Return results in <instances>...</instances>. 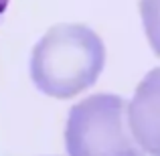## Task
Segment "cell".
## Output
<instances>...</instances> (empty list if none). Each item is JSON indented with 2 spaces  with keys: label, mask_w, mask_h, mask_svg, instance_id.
Wrapping results in <instances>:
<instances>
[{
  "label": "cell",
  "mask_w": 160,
  "mask_h": 156,
  "mask_svg": "<svg viewBox=\"0 0 160 156\" xmlns=\"http://www.w3.org/2000/svg\"><path fill=\"white\" fill-rule=\"evenodd\" d=\"M106 49L98 33L83 24H57L31 55V77L43 93L69 99L98 81Z\"/></svg>",
  "instance_id": "cell-1"
},
{
  "label": "cell",
  "mask_w": 160,
  "mask_h": 156,
  "mask_svg": "<svg viewBox=\"0 0 160 156\" xmlns=\"http://www.w3.org/2000/svg\"><path fill=\"white\" fill-rule=\"evenodd\" d=\"M140 14L150 47L160 57V0H140Z\"/></svg>",
  "instance_id": "cell-4"
},
{
  "label": "cell",
  "mask_w": 160,
  "mask_h": 156,
  "mask_svg": "<svg viewBox=\"0 0 160 156\" xmlns=\"http://www.w3.org/2000/svg\"><path fill=\"white\" fill-rule=\"evenodd\" d=\"M128 124L138 146L150 156H160V67L136 87L128 108Z\"/></svg>",
  "instance_id": "cell-3"
},
{
  "label": "cell",
  "mask_w": 160,
  "mask_h": 156,
  "mask_svg": "<svg viewBox=\"0 0 160 156\" xmlns=\"http://www.w3.org/2000/svg\"><path fill=\"white\" fill-rule=\"evenodd\" d=\"M65 144L69 156H144L130 130L126 102L112 93L89 95L71 108Z\"/></svg>",
  "instance_id": "cell-2"
},
{
  "label": "cell",
  "mask_w": 160,
  "mask_h": 156,
  "mask_svg": "<svg viewBox=\"0 0 160 156\" xmlns=\"http://www.w3.org/2000/svg\"><path fill=\"white\" fill-rule=\"evenodd\" d=\"M6 6H8V0H0V16L4 14V10H6Z\"/></svg>",
  "instance_id": "cell-5"
}]
</instances>
